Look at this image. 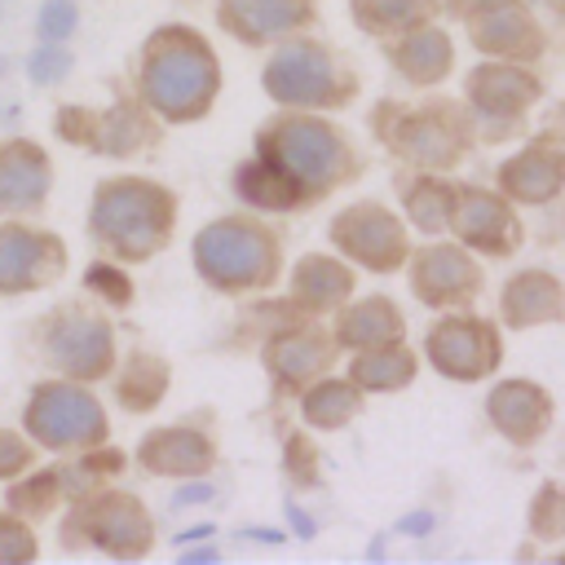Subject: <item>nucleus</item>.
<instances>
[{
    "label": "nucleus",
    "mask_w": 565,
    "mask_h": 565,
    "mask_svg": "<svg viewBox=\"0 0 565 565\" xmlns=\"http://www.w3.org/2000/svg\"><path fill=\"white\" fill-rule=\"evenodd\" d=\"M137 88L150 115L168 124L203 119L221 88V66L212 44L194 26H159L141 44Z\"/></svg>",
    "instance_id": "1"
},
{
    "label": "nucleus",
    "mask_w": 565,
    "mask_h": 565,
    "mask_svg": "<svg viewBox=\"0 0 565 565\" xmlns=\"http://www.w3.org/2000/svg\"><path fill=\"white\" fill-rule=\"evenodd\" d=\"M177 225V199L146 177H106L88 203V234L119 260H150Z\"/></svg>",
    "instance_id": "2"
},
{
    "label": "nucleus",
    "mask_w": 565,
    "mask_h": 565,
    "mask_svg": "<svg viewBox=\"0 0 565 565\" xmlns=\"http://www.w3.org/2000/svg\"><path fill=\"white\" fill-rule=\"evenodd\" d=\"M256 154L278 163L296 185L300 199H322L327 190H335L353 168V150L344 141L340 128H331L327 119L313 115H278L256 132Z\"/></svg>",
    "instance_id": "3"
},
{
    "label": "nucleus",
    "mask_w": 565,
    "mask_h": 565,
    "mask_svg": "<svg viewBox=\"0 0 565 565\" xmlns=\"http://www.w3.org/2000/svg\"><path fill=\"white\" fill-rule=\"evenodd\" d=\"M194 269L216 291H256L278 278V243L260 221L221 216L194 234Z\"/></svg>",
    "instance_id": "4"
},
{
    "label": "nucleus",
    "mask_w": 565,
    "mask_h": 565,
    "mask_svg": "<svg viewBox=\"0 0 565 565\" xmlns=\"http://www.w3.org/2000/svg\"><path fill=\"white\" fill-rule=\"evenodd\" d=\"M62 543L66 547H97L115 561H137L154 543V521L128 490H93L71 499V512L62 516Z\"/></svg>",
    "instance_id": "5"
},
{
    "label": "nucleus",
    "mask_w": 565,
    "mask_h": 565,
    "mask_svg": "<svg viewBox=\"0 0 565 565\" xmlns=\"http://www.w3.org/2000/svg\"><path fill=\"white\" fill-rule=\"evenodd\" d=\"M22 433L44 450H88L106 441L110 424L79 380H40L22 406Z\"/></svg>",
    "instance_id": "6"
},
{
    "label": "nucleus",
    "mask_w": 565,
    "mask_h": 565,
    "mask_svg": "<svg viewBox=\"0 0 565 565\" xmlns=\"http://www.w3.org/2000/svg\"><path fill=\"white\" fill-rule=\"evenodd\" d=\"M260 84L278 106H340L358 88V79L344 75L340 57L318 40H287L269 57Z\"/></svg>",
    "instance_id": "7"
},
{
    "label": "nucleus",
    "mask_w": 565,
    "mask_h": 565,
    "mask_svg": "<svg viewBox=\"0 0 565 565\" xmlns=\"http://www.w3.org/2000/svg\"><path fill=\"white\" fill-rule=\"evenodd\" d=\"M40 358L66 380H79V384L106 380L115 366V331L102 313L84 305H62L40 327Z\"/></svg>",
    "instance_id": "8"
},
{
    "label": "nucleus",
    "mask_w": 565,
    "mask_h": 565,
    "mask_svg": "<svg viewBox=\"0 0 565 565\" xmlns=\"http://www.w3.org/2000/svg\"><path fill=\"white\" fill-rule=\"evenodd\" d=\"M53 132L62 141H71V146H88V150L110 154V159L137 154V150H146L159 137L150 110L137 106V102H128V97L115 102V106H106V110H88L79 102H66L53 115Z\"/></svg>",
    "instance_id": "9"
},
{
    "label": "nucleus",
    "mask_w": 565,
    "mask_h": 565,
    "mask_svg": "<svg viewBox=\"0 0 565 565\" xmlns=\"http://www.w3.org/2000/svg\"><path fill=\"white\" fill-rule=\"evenodd\" d=\"M388 115V132L384 141L411 159L415 168L441 172L455 168L463 154V119L455 115V102H433L424 110H397V102H384Z\"/></svg>",
    "instance_id": "10"
},
{
    "label": "nucleus",
    "mask_w": 565,
    "mask_h": 565,
    "mask_svg": "<svg viewBox=\"0 0 565 565\" xmlns=\"http://www.w3.org/2000/svg\"><path fill=\"white\" fill-rule=\"evenodd\" d=\"M66 274V243L53 230L4 221L0 225V296H26Z\"/></svg>",
    "instance_id": "11"
},
{
    "label": "nucleus",
    "mask_w": 565,
    "mask_h": 565,
    "mask_svg": "<svg viewBox=\"0 0 565 565\" xmlns=\"http://www.w3.org/2000/svg\"><path fill=\"white\" fill-rule=\"evenodd\" d=\"M331 243L353 256L358 265L375 269V274H388L406 260V234L397 225L393 212H384L380 203H358V207H344L335 221H331Z\"/></svg>",
    "instance_id": "12"
},
{
    "label": "nucleus",
    "mask_w": 565,
    "mask_h": 565,
    "mask_svg": "<svg viewBox=\"0 0 565 565\" xmlns=\"http://www.w3.org/2000/svg\"><path fill=\"white\" fill-rule=\"evenodd\" d=\"M424 353L450 380H481L499 366V331L472 313H463V318L455 313L428 331Z\"/></svg>",
    "instance_id": "13"
},
{
    "label": "nucleus",
    "mask_w": 565,
    "mask_h": 565,
    "mask_svg": "<svg viewBox=\"0 0 565 565\" xmlns=\"http://www.w3.org/2000/svg\"><path fill=\"white\" fill-rule=\"evenodd\" d=\"M450 225L468 247L490 256H508L521 247V225L512 207L481 185H450Z\"/></svg>",
    "instance_id": "14"
},
{
    "label": "nucleus",
    "mask_w": 565,
    "mask_h": 565,
    "mask_svg": "<svg viewBox=\"0 0 565 565\" xmlns=\"http://www.w3.org/2000/svg\"><path fill=\"white\" fill-rule=\"evenodd\" d=\"M411 291L433 309L468 305L481 291V269L463 247L433 243V247H419V256L411 260Z\"/></svg>",
    "instance_id": "15"
},
{
    "label": "nucleus",
    "mask_w": 565,
    "mask_h": 565,
    "mask_svg": "<svg viewBox=\"0 0 565 565\" xmlns=\"http://www.w3.org/2000/svg\"><path fill=\"white\" fill-rule=\"evenodd\" d=\"M49 190H53V163H49L44 146L26 141V137L0 141V212L4 216L40 212Z\"/></svg>",
    "instance_id": "16"
},
{
    "label": "nucleus",
    "mask_w": 565,
    "mask_h": 565,
    "mask_svg": "<svg viewBox=\"0 0 565 565\" xmlns=\"http://www.w3.org/2000/svg\"><path fill=\"white\" fill-rule=\"evenodd\" d=\"M534 97H539V79L521 66H477L468 75V102L486 115L490 132H508Z\"/></svg>",
    "instance_id": "17"
},
{
    "label": "nucleus",
    "mask_w": 565,
    "mask_h": 565,
    "mask_svg": "<svg viewBox=\"0 0 565 565\" xmlns=\"http://www.w3.org/2000/svg\"><path fill=\"white\" fill-rule=\"evenodd\" d=\"M486 415H490V424H494L512 446H530V441H539V437L547 433V424H552V402H547V393H543L539 384H530V380H503V384L490 388Z\"/></svg>",
    "instance_id": "18"
},
{
    "label": "nucleus",
    "mask_w": 565,
    "mask_h": 565,
    "mask_svg": "<svg viewBox=\"0 0 565 565\" xmlns=\"http://www.w3.org/2000/svg\"><path fill=\"white\" fill-rule=\"evenodd\" d=\"M309 13H313L309 0H221L216 4V22L243 44L282 40L296 26H305Z\"/></svg>",
    "instance_id": "19"
},
{
    "label": "nucleus",
    "mask_w": 565,
    "mask_h": 565,
    "mask_svg": "<svg viewBox=\"0 0 565 565\" xmlns=\"http://www.w3.org/2000/svg\"><path fill=\"white\" fill-rule=\"evenodd\" d=\"M265 366L282 393H296L331 366V340L318 327H287L265 344Z\"/></svg>",
    "instance_id": "20"
},
{
    "label": "nucleus",
    "mask_w": 565,
    "mask_h": 565,
    "mask_svg": "<svg viewBox=\"0 0 565 565\" xmlns=\"http://www.w3.org/2000/svg\"><path fill=\"white\" fill-rule=\"evenodd\" d=\"M137 459L146 472L154 477H199L212 468L216 459V446L207 433L190 428V424H177V428H154L141 437L137 446Z\"/></svg>",
    "instance_id": "21"
},
{
    "label": "nucleus",
    "mask_w": 565,
    "mask_h": 565,
    "mask_svg": "<svg viewBox=\"0 0 565 565\" xmlns=\"http://www.w3.org/2000/svg\"><path fill=\"white\" fill-rule=\"evenodd\" d=\"M499 185L512 199H521V203H547V199H556L561 185H565V150L556 146V137H539L521 154H512L499 168Z\"/></svg>",
    "instance_id": "22"
},
{
    "label": "nucleus",
    "mask_w": 565,
    "mask_h": 565,
    "mask_svg": "<svg viewBox=\"0 0 565 565\" xmlns=\"http://www.w3.org/2000/svg\"><path fill=\"white\" fill-rule=\"evenodd\" d=\"M503 322L508 327H539L565 318V291L547 269H521L503 287Z\"/></svg>",
    "instance_id": "23"
},
{
    "label": "nucleus",
    "mask_w": 565,
    "mask_h": 565,
    "mask_svg": "<svg viewBox=\"0 0 565 565\" xmlns=\"http://www.w3.org/2000/svg\"><path fill=\"white\" fill-rule=\"evenodd\" d=\"M468 26H472V44H477L481 53L534 57V53L543 49V31H539V22H534L530 13H521L516 0H512V4H499V9H486V13H477V18H468Z\"/></svg>",
    "instance_id": "24"
},
{
    "label": "nucleus",
    "mask_w": 565,
    "mask_h": 565,
    "mask_svg": "<svg viewBox=\"0 0 565 565\" xmlns=\"http://www.w3.org/2000/svg\"><path fill=\"white\" fill-rule=\"evenodd\" d=\"M402 331H406V322H402L397 305L384 300V296H366V300H358V305H349V309L340 313V322H335V344L362 353V349L402 340Z\"/></svg>",
    "instance_id": "25"
},
{
    "label": "nucleus",
    "mask_w": 565,
    "mask_h": 565,
    "mask_svg": "<svg viewBox=\"0 0 565 565\" xmlns=\"http://www.w3.org/2000/svg\"><path fill=\"white\" fill-rule=\"evenodd\" d=\"M353 291V274L349 265L331 260V256H300L296 269H291V300L309 313H322V309H335L344 296Z\"/></svg>",
    "instance_id": "26"
},
{
    "label": "nucleus",
    "mask_w": 565,
    "mask_h": 565,
    "mask_svg": "<svg viewBox=\"0 0 565 565\" xmlns=\"http://www.w3.org/2000/svg\"><path fill=\"white\" fill-rule=\"evenodd\" d=\"M234 194H238L247 207H256V212H287V207L305 203V199H300V185H296L278 163H269V159H260V154L234 168Z\"/></svg>",
    "instance_id": "27"
},
{
    "label": "nucleus",
    "mask_w": 565,
    "mask_h": 565,
    "mask_svg": "<svg viewBox=\"0 0 565 565\" xmlns=\"http://www.w3.org/2000/svg\"><path fill=\"white\" fill-rule=\"evenodd\" d=\"M393 62L411 84H437L450 71V40L437 26H411L402 44H393Z\"/></svg>",
    "instance_id": "28"
},
{
    "label": "nucleus",
    "mask_w": 565,
    "mask_h": 565,
    "mask_svg": "<svg viewBox=\"0 0 565 565\" xmlns=\"http://www.w3.org/2000/svg\"><path fill=\"white\" fill-rule=\"evenodd\" d=\"M163 393H168V362L159 353H141V349L128 353V362H124V371L115 380L119 406L132 411V415H146V411H154L163 402Z\"/></svg>",
    "instance_id": "29"
},
{
    "label": "nucleus",
    "mask_w": 565,
    "mask_h": 565,
    "mask_svg": "<svg viewBox=\"0 0 565 565\" xmlns=\"http://www.w3.org/2000/svg\"><path fill=\"white\" fill-rule=\"evenodd\" d=\"M349 380L366 393H393V388H406L415 380V353H406L397 340L393 344H375V349H362V358H353L349 366Z\"/></svg>",
    "instance_id": "30"
},
{
    "label": "nucleus",
    "mask_w": 565,
    "mask_h": 565,
    "mask_svg": "<svg viewBox=\"0 0 565 565\" xmlns=\"http://www.w3.org/2000/svg\"><path fill=\"white\" fill-rule=\"evenodd\" d=\"M358 406H362V397H358V388H353V380L344 384V380H309L305 384V397H300V415H305V424L309 428H322V433H331V428H344L353 415H358Z\"/></svg>",
    "instance_id": "31"
},
{
    "label": "nucleus",
    "mask_w": 565,
    "mask_h": 565,
    "mask_svg": "<svg viewBox=\"0 0 565 565\" xmlns=\"http://www.w3.org/2000/svg\"><path fill=\"white\" fill-rule=\"evenodd\" d=\"M353 22L371 35H397L411 26H424L433 4L428 0H349Z\"/></svg>",
    "instance_id": "32"
},
{
    "label": "nucleus",
    "mask_w": 565,
    "mask_h": 565,
    "mask_svg": "<svg viewBox=\"0 0 565 565\" xmlns=\"http://www.w3.org/2000/svg\"><path fill=\"white\" fill-rule=\"evenodd\" d=\"M124 450H97V446H88L75 463H66V468H57V481H62V499H79V494H93V490H102L110 477H119L124 472Z\"/></svg>",
    "instance_id": "33"
},
{
    "label": "nucleus",
    "mask_w": 565,
    "mask_h": 565,
    "mask_svg": "<svg viewBox=\"0 0 565 565\" xmlns=\"http://www.w3.org/2000/svg\"><path fill=\"white\" fill-rule=\"evenodd\" d=\"M62 499V481H57V468H40L31 477H13V486L4 490V508L18 512L22 521H44Z\"/></svg>",
    "instance_id": "34"
},
{
    "label": "nucleus",
    "mask_w": 565,
    "mask_h": 565,
    "mask_svg": "<svg viewBox=\"0 0 565 565\" xmlns=\"http://www.w3.org/2000/svg\"><path fill=\"white\" fill-rule=\"evenodd\" d=\"M406 212H411V225L424 234L446 230L450 225V185L419 177L415 185H406Z\"/></svg>",
    "instance_id": "35"
},
{
    "label": "nucleus",
    "mask_w": 565,
    "mask_h": 565,
    "mask_svg": "<svg viewBox=\"0 0 565 565\" xmlns=\"http://www.w3.org/2000/svg\"><path fill=\"white\" fill-rule=\"evenodd\" d=\"M71 66H75V53L66 49V40H40V49L26 57V79L35 88H53L71 75Z\"/></svg>",
    "instance_id": "36"
},
{
    "label": "nucleus",
    "mask_w": 565,
    "mask_h": 565,
    "mask_svg": "<svg viewBox=\"0 0 565 565\" xmlns=\"http://www.w3.org/2000/svg\"><path fill=\"white\" fill-rule=\"evenodd\" d=\"M530 530L539 539H561L565 534V486L543 481L534 503H530Z\"/></svg>",
    "instance_id": "37"
},
{
    "label": "nucleus",
    "mask_w": 565,
    "mask_h": 565,
    "mask_svg": "<svg viewBox=\"0 0 565 565\" xmlns=\"http://www.w3.org/2000/svg\"><path fill=\"white\" fill-rule=\"evenodd\" d=\"M84 287H88L93 296H102L110 309H128V305H132V278H128L119 265H110V260H93V265L84 269Z\"/></svg>",
    "instance_id": "38"
},
{
    "label": "nucleus",
    "mask_w": 565,
    "mask_h": 565,
    "mask_svg": "<svg viewBox=\"0 0 565 565\" xmlns=\"http://www.w3.org/2000/svg\"><path fill=\"white\" fill-rule=\"evenodd\" d=\"M40 556V543L35 534L26 530V521L18 512H0V565H26Z\"/></svg>",
    "instance_id": "39"
},
{
    "label": "nucleus",
    "mask_w": 565,
    "mask_h": 565,
    "mask_svg": "<svg viewBox=\"0 0 565 565\" xmlns=\"http://www.w3.org/2000/svg\"><path fill=\"white\" fill-rule=\"evenodd\" d=\"M79 26V9L71 0H44L35 13V35L40 40H71Z\"/></svg>",
    "instance_id": "40"
},
{
    "label": "nucleus",
    "mask_w": 565,
    "mask_h": 565,
    "mask_svg": "<svg viewBox=\"0 0 565 565\" xmlns=\"http://www.w3.org/2000/svg\"><path fill=\"white\" fill-rule=\"evenodd\" d=\"M35 459V441L18 437L13 428H0V481H13L18 472H26Z\"/></svg>",
    "instance_id": "41"
},
{
    "label": "nucleus",
    "mask_w": 565,
    "mask_h": 565,
    "mask_svg": "<svg viewBox=\"0 0 565 565\" xmlns=\"http://www.w3.org/2000/svg\"><path fill=\"white\" fill-rule=\"evenodd\" d=\"M309 459H313L309 437L291 433V437L282 441V468H287V477H291L296 486H313V481H318V468H309Z\"/></svg>",
    "instance_id": "42"
},
{
    "label": "nucleus",
    "mask_w": 565,
    "mask_h": 565,
    "mask_svg": "<svg viewBox=\"0 0 565 565\" xmlns=\"http://www.w3.org/2000/svg\"><path fill=\"white\" fill-rule=\"evenodd\" d=\"M212 486L207 481H190V486H181L177 494H172V508H194V503H212Z\"/></svg>",
    "instance_id": "43"
},
{
    "label": "nucleus",
    "mask_w": 565,
    "mask_h": 565,
    "mask_svg": "<svg viewBox=\"0 0 565 565\" xmlns=\"http://www.w3.org/2000/svg\"><path fill=\"white\" fill-rule=\"evenodd\" d=\"M433 521H437L433 512H406V516H402L393 530H397V534H411V539H424V534L433 530Z\"/></svg>",
    "instance_id": "44"
},
{
    "label": "nucleus",
    "mask_w": 565,
    "mask_h": 565,
    "mask_svg": "<svg viewBox=\"0 0 565 565\" xmlns=\"http://www.w3.org/2000/svg\"><path fill=\"white\" fill-rule=\"evenodd\" d=\"M282 508H287V516H291V530H296L300 539H313V530H318V525H313V516H309V512H305L296 499H287Z\"/></svg>",
    "instance_id": "45"
},
{
    "label": "nucleus",
    "mask_w": 565,
    "mask_h": 565,
    "mask_svg": "<svg viewBox=\"0 0 565 565\" xmlns=\"http://www.w3.org/2000/svg\"><path fill=\"white\" fill-rule=\"evenodd\" d=\"M499 4H512V0H450V13L477 18V13H486V9H499Z\"/></svg>",
    "instance_id": "46"
},
{
    "label": "nucleus",
    "mask_w": 565,
    "mask_h": 565,
    "mask_svg": "<svg viewBox=\"0 0 565 565\" xmlns=\"http://www.w3.org/2000/svg\"><path fill=\"white\" fill-rule=\"evenodd\" d=\"M212 530H216V525H207V521H199V525H190V530H181V534H177L172 543H177V547H185V543H199V539H212Z\"/></svg>",
    "instance_id": "47"
},
{
    "label": "nucleus",
    "mask_w": 565,
    "mask_h": 565,
    "mask_svg": "<svg viewBox=\"0 0 565 565\" xmlns=\"http://www.w3.org/2000/svg\"><path fill=\"white\" fill-rule=\"evenodd\" d=\"M243 539H256V543H282V530H269V525H243Z\"/></svg>",
    "instance_id": "48"
},
{
    "label": "nucleus",
    "mask_w": 565,
    "mask_h": 565,
    "mask_svg": "<svg viewBox=\"0 0 565 565\" xmlns=\"http://www.w3.org/2000/svg\"><path fill=\"white\" fill-rule=\"evenodd\" d=\"M185 561H190V565H203V561H216V547H194V552H185Z\"/></svg>",
    "instance_id": "49"
},
{
    "label": "nucleus",
    "mask_w": 565,
    "mask_h": 565,
    "mask_svg": "<svg viewBox=\"0 0 565 565\" xmlns=\"http://www.w3.org/2000/svg\"><path fill=\"white\" fill-rule=\"evenodd\" d=\"M547 4H552V9H556V13L565 18V0H547Z\"/></svg>",
    "instance_id": "50"
},
{
    "label": "nucleus",
    "mask_w": 565,
    "mask_h": 565,
    "mask_svg": "<svg viewBox=\"0 0 565 565\" xmlns=\"http://www.w3.org/2000/svg\"><path fill=\"white\" fill-rule=\"evenodd\" d=\"M0 75H4V57H0Z\"/></svg>",
    "instance_id": "51"
}]
</instances>
